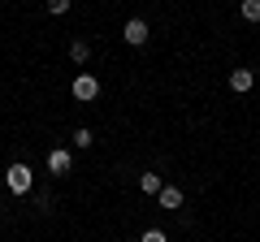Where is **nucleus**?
Returning a JSON list of instances; mask_svg holds the SVG:
<instances>
[{"instance_id":"nucleus-6","label":"nucleus","mask_w":260,"mask_h":242,"mask_svg":"<svg viewBox=\"0 0 260 242\" xmlns=\"http://www.w3.org/2000/svg\"><path fill=\"white\" fill-rule=\"evenodd\" d=\"M160 186H165L160 173H139V190H143V195H160Z\"/></svg>"},{"instance_id":"nucleus-9","label":"nucleus","mask_w":260,"mask_h":242,"mask_svg":"<svg viewBox=\"0 0 260 242\" xmlns=\"http://www.w3.org/2000/svg\"><path fill=\"white\" fill-rule=\"evenodd\" d=\"M239 9H243V18H247V22H260V0H243Z\"/></svg>"},{"instance_id":"nucleus-12","label":"nucleus","mask_w":260,"mask_h":242,"mask_svg":"<svg viewBox=\"0 0 260 242\" xmlns=\"http://www.w3.org/2000/svg\"><path fill=\"white\" fill-rule=\"evenodd\" d=\"M139 242H165V229H148V233H143Z\"/></svg>"},{"instance_id":"nucleus-1","label":"nucleus","mask_w":260,"mask_h":242,"mask_svg":"<svg viewBox=\"0 0 260 242\" xmlns=\"http://www.w3.org/2000/svg\"><path fill=\"white\" fill-rule=\"evenodd\" d=\"M5 186H9L13 195H26V190L35 186V177H30V165H22V160H18V165H9V169H5Z\"/></svg>"},{"instance_id":"nucleus-11","label":"nucleus","mask_w":260,"mask_h":242,"mask_svg":"<svg viewBox=\"0 0 260 242\" xmlns=\"http://www.w3.org/2000/svg\"><path fill=\"white\" fill-rule=\"evenodd\" d=\"M48 13H56V18H61V13H70V0H48Z\"/></svg>"},{"instance_id":"nucleus-5","label":"nucleus","mask_w":260,"mask_h":242,"mask_svg":"<svg viewBox=\"0 0 260 242\" xmlns=\"http://www.w3.org/2000/svg\"><path fill=\"white\" fill-rule=\"evenodd\" d=\"M251 83H256V74H251V69H234V74H230V91H251Z\"/></svg>"},{"instance_id":"nucleus-10","label":"nucleus","mask_w":260,"mask_h":242,"mask_svg":"<svg viewBox=\"0 0 260 242\" xmlns=\"http://www.w3.org/2000/svg\"><path fill=\"white\" fill-rule=\"evenodd\" d=\"M91 143H95V134L87 130V126H78L74 130V147H91Z\"/></svg>"},{"instance_id":"nucleus-2","label":"nucleus","mask_w":260,"mask_h":242,"mask_svg":"<svg viewBox=\"0 0 260 242\" xmlns=\"http://www.w3.org/2000/svg\"><path fill=\"white\" fill-rule=\"evenodd\" d=\"M70 91H74V100H95V95H100V78L95 74H78Z\"/></svg>"},{"instance_id":"nucleus-4","label":"nucleus","mask_w":260,"mask_h":242,"mask_svg":"<svg viewBox=\"0 0 260 242\" xmlns=\"http://www.w3.org/2000/svg\"><path fill=\"white\" fill-rule=\"evenodd\" d=\"M48 169H52V173H70V169H74V151H65V147L48 151Z\"/></svg>"},{"instance_id":"nucleus-7","label":"nucleus","mask_w":260,"mask_h":242,"mask_svg":"<svg viewBox=\"0 0 260 242\" xmlns=\"http://www.w3.org/2000/svg\"><path fill=\"white\" fill-rule=\"evenodd\" d=\"M160 208H182V190H178V186H160Z\"/></svg>"},{"instance_id":"nucleus-8","label":"nucleus","mask_w":260,"mask_h":242,"mask_svg":"<svg viewBox=\"0 0 260 242\" xmlns=\"http://www.w3.org/2000/svg\"><path fill=\"white\" fill-rule=\"evenodd\" d=\"M70 61H74V65H87V61H91V48H87L83 39H74V44H70Z\"/></svg>"},{"instance_id":"nucleus-3","label":"nucleus","mask_w":260,"mask_h":242,"mask_svg":"<svg viewBox=\"0 0 260 242\" xmlns=\"http://www.w3.org/2000/svg\"><path fill=\"white\" fill-rule=\"evenodd\" d=\"M121 39H126L130 48H143V44H148V22H143V18H130L126 30H121Z\"/></svg>"}]
</instances>
